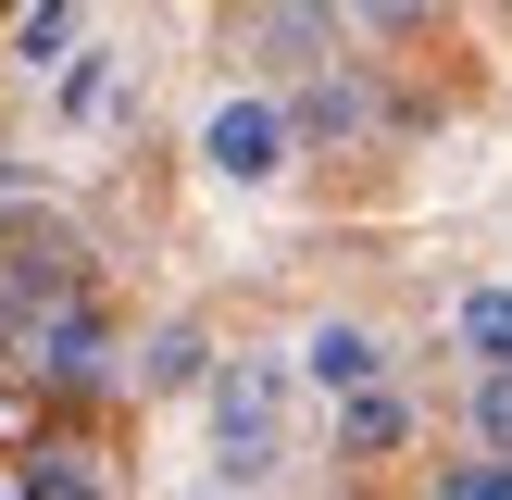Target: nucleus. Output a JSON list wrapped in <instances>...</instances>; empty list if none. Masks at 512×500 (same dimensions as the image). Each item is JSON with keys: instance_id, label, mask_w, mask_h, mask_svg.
<instances>
[{"instance_id": "7", "label": "nucleus", "mask_w": 512, "mask_h": 500, "mask_svg": "<svg viewBox=\"0 0 512 500\" xmlns=\"http://www.w3.org/2000/svg\"><path fill=\"white\" fill-rule=\"evenodd\" d=\"M450 325H463V350H475L488 375H512V288H463V313H450Z\"/></svg>"}, {"instance_id": "3", "label": "nucleus", "mask_w": 512, "mask_h": 500, "mask_svg": "<svg viewBox=\"0 0 512 500\" xmlns=\"http://www.w3.org/2000/svg\"><path fill=\"white\" fill-rule=\"evenodd\" d=\"M300 375H313L325 400H363V388H388V338L350 325V313H325L313 338H300Z\"/></svg>"}, {"instance_id": "10", "label": "nucleus", "mask_w": 512, "mask_h": 500, "mask_svg": "<svg viewBox=\"0 0 512 500\" xmlns=\"http://www.w3.org/2000/svg\"><path fill=\"white\" fill-rule=\"evenodd\" d=\"M438 500H512V463H500V450H475L463 475H438Z\"/></svg>"}, {"instance_id": "12", "label": "nucleus", "mask_w": 512, "mask_h": 500, "mask_svg": "<svg viewBox=\"0 0 512 500\" xmlns=\"http://www.w3.org/2000/svg\"><path fill=\"white\" fill-rule=\"evenodd\" d=\"M363 25H388V38H400V25H425V0H363Z\"/></svg>"}, {"instance_id": "6", "label": "nucleus", "mask_w": 512, "mask_h": 500, "mask_svg": "<svg viewBox=\"0 0 512 500\" xmlns=\"http://www.w3.org/2000/svg\"><path fill=\"white\" fill-rule=\"evenodd\" d=\"M38 375H100V313L88 300H63V313L38 325Z\"/></svg>"}, {"instance_id": "2", "label": "nucleus", "mask_w": 512, "mask_h": 500, "mask_svg": "<svg viewBox=\"0 0 512 500\" xmlns=\"http://www.w3.org/2000/svg\"><path fill=\"white\" fill-rule=\"evenodd\" d=\"M200 163H213L225 188H275V175H288V100H263V88L213 100V113H200Z\"/></svg>"}, {"instance_id": "8", "label": "nucleus", "mask_w": 512, "mask_h": 500, "mask_svg": "<svg viewBox=\"0 0 512 500\" xmlns=\"http://www.w3.org/2000/svg\"><path fill=\"white\" fill-rule=\"evenodd\" d=\"M25 500H100V475L75 463V450H38V463H25Z\"/></svg>"}, {"instance_id": "9", "label": "nucleus", "mask_w": 512, "mask_h": 500, "mask_svg": "<svg viewBox=\"0 0 512 500\" xmlns=\"http://www.w3.org/2000/svg\"><path fill=\"white\" fill-rule=\"evenodd\" d=\"M200 375V325H163V338H150V388H188Z\"/></svg>"}, {"instance_id": "4", "label": "nucleus", "mask_w": 512, "mask_h": 500, "mask_svg": "<svg viewBox=\"0 0 512 500\" xmlns=\"http://www.w3.org/2000/svg\"><path fill=\"white\" fill-rule=\"evenodd\" d=\"M400 438H413L400 388H363V400H338V450H350V463H375V450H400Z\"/></svg>"}, {"instance_id": "11", "label": "nucleus", "mask_w": 512, "mask_h": 500, "mask_svg": "<svg viewBox=\"0 0 512 500\" xmlns=\"http://www.w3.org/2000/svg\"><path fill=\"white\" fill-rule=\"evenodd\" d=\"M475 438L512 463V375H488V388H475Z\"/></svg>"}, {"instance_id": "13", "label": "nucleus", "mask_w": 512, "mask_h": 500, "mask_svg": "<svg viewBox=\"0 0 512 500\" xmlns=\"http://www.w3.org/2000/svg\"><path fill=\"white\" fill-rule=\"evenodd\" d=\"M0 500H25V475H0Z\"/></svg>"}, {"instance_id": "5", "label": "nucleus", "mask_w": 512, "mask_h": 500, "mask_svg": "<svg viewBox=\"0 0 512 500\" xmlns=\"http://www.w3.org/2000/svg\"><path fill=\"white\" fill-rule=\"evenodd\" d=\"M75 25H88V13H75V0H25V25H13L25 75H63V63H75Z\"/></svg>"}, {"instance_id": "1", "label": "nucleus", "mask_w": 512, "mask_h": 500, "mask_svg": "<svg viewBox=\"0 0 512 500\" xmlns=\"http://www.w3.org/2000/svg\"><path fill=\"white\" fill-rule=\"evenodd\" d=\"M288 450V375L275 363H225L213 375V463L225 475H263Z\"/></svg>"}]
</instances>
